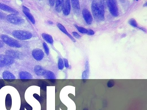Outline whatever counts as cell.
Returning <instances> with one entry per match:
<instances>
[{
	"mask_svg": "<svg viewBox=\"0 0 147 110\" xmlns=\"http://www.w3.org/2000/svg\"><path fill=\"white\" fill-rule=\"evenodd\" d=\"M103 2L102 0H93L91 4V11L93 17L99 22L105 20V9Z\"/></svg>",
	"mask_w": 147,
	"mask_h": 110,
	"instance_id": "6da1fadb",
	"label": "cell"
},
{
	"mask_svg": "<svg viewBox=\"0 0 147 110\" xmlns=\"http://www.w3.org/2000/svg\"><path fill=\"white\" fill-rule=\"evenodd\" d=\"M12 35L16 38L21 40H28L32 37V34L28 31L23 30H16L12 32Z\"/></svg>",
	"mask_w": 147,
	"mask_h": 110,
	"instance_id": "7a4b0ae2",
	"label": "cell"
},
{
	"mask_svg": "<svg viewBox=\"0 0 147 110\" xmlns=\"http://www.w3.org/2000/svg\"><path fill=\"white\" fill-rule=\"evenodd\" d=\"M1 38L4 42L10 47L17 48H19L21 47V44L17 40L7 35H1Z\"/></svg>",
	"mask_w": 147,
	"mask_h": 110,
	"instance_id": "3957f363",
	"label": "cell"
},
{
	"mask_svg": "<svg viewBox=\"0 0 147 110\" xmlns=\"http://www.w3.org/2000/svg\"><path fill=\"white\" fill-rule=\"evenodd\" d=\"M107 5L111 14L114 17H117L119 16V9L116 0H109L107 1Z\"/></svg>",
	"mask_w": 147,
	"mask_h": 110,
	"instance_id": "277c9868",
	"label": "cell"
},
{
	"mask_svg": "<svg viewBox=\"0 0 147 110\" xmlns=\"http://www.w3.org/2000/svg\"><path fill=\"white\" fill-rule=\"evenodd\" d=\"M14 62V59L6 55H0V68L9 66Z\"/></svg>",
	"mask_w": 147,
	"mask_h": 110,
	"instance_id": "5b68a950",
	"label": "cell"
},
{
	"mask_svg": "<svg viewBox=\"0 0 147 110\" xmlns=\"http://www.w3.org/2000/svg\"><path fill=\"white\" fill-rule=\"evenodd\" d=\"M7 20L11 23L20 25L24 22V20L21 18L16 15V14H11L7 17Z\"/></svg>",
	"mask_w": 147,
	"mask_h": 110,
	"instance_id": "8992f818",
	"label": "cell"
},
{
	"mask_svg": "<svg viewBox=\"0 0 147 110\" xmlns=\"http://www.w3.org/2000/svg\"><path fill=\"white\" fill-rule=\"evenodd\" d=\"M82 16L86 23L88 25L92 24L93 21L92 16L91 13L88 9H84L82 12Z\"/></svg>",
	"mask_w": 147,
	"mask_h": 110,
	"instance_id": "52a82bcc",
	"label": "cell"
},
{
	"mask_svg": "<svg viewBox=\"0 0 147 110\" xmlns=\"http://www.w3.org/2000/svg\"><path fill=\"white\" fill-rule=\"evenodd\" d=\"M32 54L34 59L38 61L42 60L44 56L43 51L39 48L35 49L33 50Z\"/></svg>",
	"mask_w": 147,
	"mask_h": 110,
	"instance_id": "ba28073f",
	"label": "cell"
},
{
	"mask_svg": "<svg viewBox=\"0 0 147 110\" xmlns=\"http://www.w3.org/2000/svg\"><path fill=\"white\" fill-rule=\"evenodd\" d=\"M2 75L3 78L4 80L9 82L14 81L16 79L14 75L8 70L4 71L2 73Z\"/></svg>",
	"mask_w": 147,
	"mask_h": 110,
	"instance_id": "9c48e42d",
	"label": "cell"
},
{
	"mask_svg": "<svg viewBox=\"0 0 147 110\" xmlns=\"http://www.w3.org/2000/svg\"><path fill=\"white\" fill-rule=\"evenodd\" d=\"M5 54L13 59H20L22 58V55L19 52L14 50H9L6 51Z\"/></svg>",
	"mask_w": 147,
	"mask_h": 110,
	"instance_id": "30bf717a",
	"label": "cell"
},
{
	"mask_svg": "<svg viewBox=\"0 0 147 110\" xmlns=\"http://www.w3.org/2000/svg\"><path fill=\"white\" fill-rule=\"evenodd\" d=\"M0 9L12 14H18L19 12L15 9L7 6L5 4L0 3Z\"/></svg>",
	"mask_w": 147,
	"mask_h": 110,
	"instance_id": "8fae6325",
	"label": "cell"
},
{
	"mask_svg": "<svg viewBox=\"0 0 147 110\" xmlns=\"http://www.w3.org/2000/svg\"><path fill=\"white\" fill-rule=\"evenodd\" d=\"M62 10L63 13L65 16H68L70 14L71 10V1L67 0L64 2V1Z\"/></svg>",
	"mask_w": 147,
	"mask_h": 110,
	"instance_id": "7c38bea8",
	"label": "cell"
},
{
	"mask_svg": "<svg viewBox=\"0 0 147 110\" xmlns=\"http://www.w3.org/2000/svg\"><path fill=\"white\" fill-rule=\"evenodd\" d=\"M34 71L37 75L41 77L44 75L46 70L42 66L39 65H37L34 67Z\"/></svg>",
	"mask_w": 147,
	"mask_h": 110,
	"instance_id": "4fadbf2b",
	"label": "cell"
},
{
	"mask_svg": "<svg viewBox=\"0 0 147 110\" xmlns=\"http://www.w3.org/2000/svg\"><path fill=\"white\" fill-rule=\"evenodd\" d=\"M20 79L22 80L29 79L33 78L32 75L28 72L21 71L19 74Z\"/></svg>",
	"mask_w": 147,
	"mask_h": 110,
	"instance_id": "5bb4252c",
	"label": "cell"
},
{
	"mask_svg": "<svg viewBox=\"0 0 147 110\" xmlns=\"http://www.w3.org/2000/svg\"><path fill=\"white\" fill-rule=\"evenodd\" d=\"M57 26L59 29L60 30V31H61L63 33L65 34V35L68 36V37H69L74 42H75L76 41V40L75 39L68 33L64 26L62 25L61 24L59 23L57 24Z\"/></svg>",
	"mask_w": 147,
	"mask_h": 110,
	"instance_id": "9a60e30c",
	"label": "cell"
},
{
	"mask_svg": "<svg viewBox=\"0 0 147 110\" xmlns=\"http://www.w3.org/2000/svg\"><path fill=\"white\" fill-rule=\"evenodd\" d=\"M64 1L58 0L55 2V9L56 11L60 13L62 10Z\"/></svg>",
	"mask_w": 147,
	"mask_h": 110,
	"instance_id": "2e32d148",
	"label": "cell"
},
{
	"mask_svg": "<svg viewBox=\"0 0 147 110\" xmlns=\"http://www.w3.org/2000/svg\"><path fill=\"white\" fill-rule=\"evenodd\" d=\"M42 37L48 43L51 44H53V40L52 36L46 33L42 34Z\"/></svg>",
	"mask_w": 147,
	"mask_h": 110,
	"instance_id": "e0dca14e",
	"label": "cell"
},
{
	"mask_svg": "<svg viewBox=\"0 0 147 110\" xmlns=\"http://www.w3.org/2000/svg\"><path fill=\"white\" fill-rule=\"evenodd\" d=\"M44 76L46 79L52 80L56 78V76L54 73L49 70L46 71Z\"/></svg>",
	"mask_w": 147,
	"mask_h": 110,
	"instance_id": "ac0fdd59",
	"label": "cell"
},
{
	"mask_svg": "<svg viewBox=\"0 0 147 110\" xmlns=\"http://www.w3.org/2000/svg\"><path fill=\"white\" fill-rule=\"evenodd\" d=\"M23 12L32 23L33 24H35V19L32 15L30 13V12L23 10Z\"/></svg>",
	"mask_w": 147,
	"mask_h": 110,
	"instance_id": "d6986e66",
	"label": "cell"
},
{
	"mask_svg": "<svg viewBox=\"0 0 147 110\" xmlns=\"http://www.w3.org/2000/svg\"><path fill=\"white\" fill-rule=\"evenodd\" d=\"M5 105L7 109L9 108L8 110H9V108H11L12 105L11 97L10 95L8 94L7 95L6 100H5Z\"/></svg>",
	"mask_w": 147,
	"mask_h": 110,
	"instance_id": "ffe728a7",
	"label": "cell"
},
{
	"mask_svg": "<svg viewBox=\"0 0 147 110\" xmlns=\"http://www.w3.org/2000/svg\"><path fill=\"white\" fill-rule=\"evenodd\" d=\"M71 3L72 7L75 10H79L80 9V4L78 0L71 1Z\"/></svg>",
	"mask_w": 147,
	"mask_h": 110,
	"instance_id": "44dd1931",
	"label": "cell"
},
{
	"mask_svg": "<svg viewBox=\"0 0 147 110\" xmlns=\"http://www.w3.org/2000/svg\"><path fill=\"white\" fill-rule=\"evenodd\" d=\"M64 61L61 58H59L58 62V67L59 70H63L64 68Z\"/></svg>",
	"mask_w": 147,
	"mask_h": 110,
	"instance_id": "7402d4cb",
	"label": "cell"
},
{
	"mask_svg": "<svg viewBox=\"0 0 147 110\" xmlns=\"http://www.w3.org/2000/svg\"><path fill=\"white\" fill-rule=\"evenodd\" d=\"M76 27L78 30V31L81 33L82 34H87V30L83 27L79 26L77 25H75Z\"/></svg>",
	"mask_w": 147,
	"mask_h": 110,
	"instance_id": "603a6c76",
	"label": "cell"
},
{
	"mask_svg": "<svg viewBox=\"0 0 147 110\" xmlns=\"http://www.w3.org/2000/svg\"><path fill=\"white\" fill-rule=\"evenodd\" d=\"M128 23L132 26L134 27H138V24L135 19L133 18L130 19L128 20Z\"/></svg>",
	"mask_w": 147,
	"mask_h": 110,
	"instance_id": "cb8c5ba5",
	"label": "cell"
},
{
	"mask_svg": "<svg viewBox=\"0 0 147 110\" xmlns=\"http://www.w3.org/2000/svg\"><path fill=\"white\" fill-rule=\"evenodd\" d=\"M43 47L45 53L47 55H48L49 54V50L47 44L45 43H43Z\"/></svg>",
	"mask_w": 147,
	"mask_h": 110,
	"instance_id": "d4e9b609",
	"label": "cell"
},
{
	"mask_svg": "<svg viewBox=\"0 0 147 110\" xmlns=\"http://www.w3.org/2000/svg\"><path fill=\"white\" fill-rule=\"evenodd\" d=\"M114 81L113 80H110L107 83V86L109 88H112L114 85Z\"/></svg>",
	"mask_w": 147,
	"mask_h": 110,
	"instance_id": "484cf974",
	"label": "cell"
},
{
	"mask_svg": "<svg viewBox=\"0 0 147 110\" xmlns=\"http://www.w3.org/2000/svg\"><path fill=\"white\" fill-rule=\"evenodd\" d=\"M63 61H64V66L66 68L69 67V65L68 60L66 59H64Z\"/></svg>",
	"mask_w": 147,
	"mask_h": 110,
	"instance_id": "4316f807",
	"label": "cell"
},
{
	"mask_svg": "<svg viewBox=\"0 0 147 110\" xmlns=\"http://www.w3.org/2000/svg\"><path fill=\"white\" fill-rule=\"evenodd\" d=\"M72 34L73 36L75 37V38H76L79 39L81 37L80 35L76 32H73Z\"/></svg>",
	"mask_w": 147,
	"mask_h": 110,
	"instance_id": "83f0119b",
	"label": "cell"
},
{
	"mask_svg": "<svg viewBox=\"0 0 147 110\" xmlns=\"http://www.w3.org/2000/svg\"><path fill=\"white\" fill-rule=\"evenodd\" d=\"M87 34L88 35H93L94 34L95 32L93 30L91 29H89L87 30Z\"/></svg>",
	"mask_w": 147,
	"mask_h": 110,
	"instance_id": "f1b7e54d",
	"label": "cell"
},
{
	"mask_svg": "<svg viewBox=\"0 0 147 110\" xmlns=\"http://www.w3.org/2000/svg\"><path fill=\"white\" fill-rule=\"evenodd\" d=\"M49 4H50L51 6H54L56 2L55 0H49Z\"/></svg>",
	"mask_w": 147,
	"mask_h": 110,
	"instance_id": "f546056e",
	"label": "cell"
},
{
	"mask_svg": "<svg viewBox=\"0 0 147 110\" xmlns=\"http://www.w3.org/2000/svg\"><path fill=\"white\" fill-rule=\"evenodd\" d=\"M23 10L26 11L30 12L29 9L25 6H23Z\"/></svg>",
	"mask_w": 147,
	"mask_h": 110,
	"instance_id": "4dcf8cb0",
	"label": "cell"
},
{
	"mask_svg": "<svg viewBox=\"0 0 147 110\" xmlns=\"http://www.w3.org/2000/svg\"><path fill=\"white\" fill-rule=\"evenodd\" d=\"M5 17V16L3 13L0 12V19H3Z\"/></svg>",
	"mask_w": 147,
	"mask_h": 110,
	"instance_id": "1f68e13d",
	"label": "cell"
},
{
	"mask_svg": "<svg viewBox=\"0 0 147 110\" xmlns=\"http://www.w3.org/2000/svg\"><path fill=\"white\" fill-rule=\"evenodd\" d=\"M138 28H139L140 29H141L142 30L144 31V32H146V30L143 28L142 27H138Z\"/></svg>",
	"mask_w": 147,
	"mask_h": 110,
	"instance_id": "d6a6232c",
	"label": "cell"
},
{
	"mask_svg": "<svg viewBox=\"0 0 147 110\" xmlns=\"http://www.w3.org/2000/svg\"><path fill=\"white\" fill-rule=\"evenodd\" d=\"M4 44L0 40V48H2L3 47Z\"/></svg>",
	"mask_w": 147,
	"mask_h": 110,
	"instance_id": "836d02e7",
	"label": "cell"
},
{
	"mask_svg": "<svg viewBox=\"0 0 147 110\" xmlns=\"http://www.w3.org/2000/svg\"><path fill=\"white\" fill-rule=\"evenodd\" d=\"M48 23L49 24H53V22L51 21H49L48 22Z\"/></svg>",
	"mask_w": 147,
	"mask_h": 110,
	"instance_id": "e575fe53",
	"label": "cell"
},
{
	"mask_svg": "<svg viewBox=\"0 0 147 110\" xmlns=\"http://www.w3.org/2000/svg\"><path fill=\"white\" fill-rule=\"evenodd\" d=\"M147 2H146L143 5V6H144V7H147Z\"/></svg>",
	"mask_w": 147,
	"mask_h": 110,
	"instance_id": "d590c367",
	"label": "cell"
},
{
	"mask_svg": "<svg viewBox=\"0 0 147 110\" xmlns=\"http://www.w3.org/2000/svg\"><path fill=\"white\" fill-rule=\"evenodd\" d=\"M83 110H87V109H84Z\"/></svg>",
	"mask_w": 147,
	"mask_h": 110,
	"instance_id": "8d00e7d4",
	"label": "cell"
}]
</instances>
